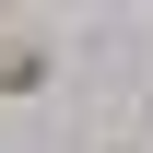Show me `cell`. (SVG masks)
I'll return each instance as SVG.
<instances>
[{"mask_svg": "<svg viewBox=\"0 0 153 153\" xmlns=\"http://www.w3.org/2000/svg\"><path fill=\"white\" fill-rule=\"evenodd\" d=\"M94 153H153V141H141V130H106V141H94Z\"/></svg>", "mask_w": 153, "mask_h": 153, "instance_id": "2", "label": "cell"}, {"mask_svg": "<svg viewBox=\"0 0 153 153\" xmlns=\"http://www.w3.org/2000/svg\"><path fill=\"white\" fill-rule=\"evenodd\" d=\"M36 94H59V47L36 24H0V106H36Z\"/></svg>", "mask_w": 153, "mask_h": 153, "instance_id": "1", "label": "cell"}]
</instances>
